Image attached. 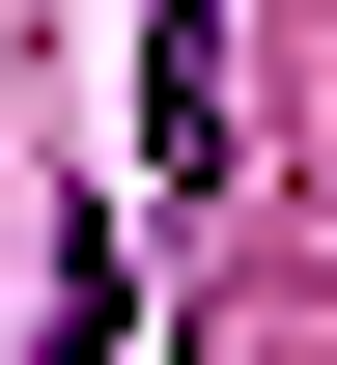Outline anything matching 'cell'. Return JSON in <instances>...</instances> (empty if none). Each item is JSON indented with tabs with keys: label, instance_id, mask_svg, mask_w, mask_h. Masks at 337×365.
<instances>
[{
	"label": "cell",
	"instance_id": "6da1fadb",
	"mask_svg": "<svg viewBox=\"0 0 337 365\" xmlns=\"http://www.w3.org/2000/svg\"><path fill=\"white\" fill-rule=\"evenodd\" d=\"M141 140H169V197L225 169V0H141Z\"/></svg>",
	"mask_w": 337,
	"mask_h": 365
}]
</instances>
